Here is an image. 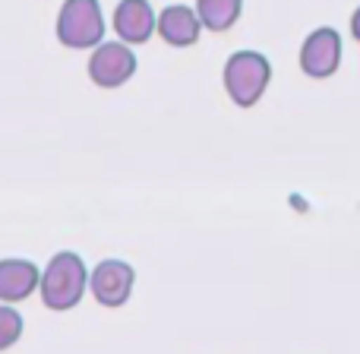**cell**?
<instances>
[{"instance_id":"obj_1","label":"cell","mask_w":360,"mask_h":354,"mask_svg":"<svg viewBox=\"0 0 360 354\" xmlns=\"http://www.w3.org/2000/svg\"><path fill=\"white\" fill-rule=\"evenodd\" d=\"M86 285H89V272H86L82 256L73 253V250H60L44 266L41 301L48 310H70V307H76L82 301Z\"/></svg>"},{"instance_id":"obj_2","label":"cell","mask_w":360,"mask_h":354,"mask_svg":"<svg viewBox=\"0 0 360 354\" xmlns=\"http://www.w3.org/2000/svg\"><path fill=\"white\" fill-rule=\"evenodd\" d=\"M272 80V63L259 51H237L224 63V92L237 108H253Z\"/></svg>"},{"instance_id":"obj_3","label":"cell","mask_w":360,"mask_h":354,"mask_svg":"<svg viewBox=\"0 0 360 354\" xmlns=\"http://www.w3.org/2000/svg\"><path fill=\"white\" fill-rule=\"evenodd\" d=\"M105 38V16L98 0H67L57 13V42L63 48L89 51Z\"/></svg>"},{"instance_id":"obj_4","label":"cell","mask_w":360,"mask_h":354,"mask_svg":"<svg viewBox=\"0 0 360 354\" xmlns=\"http://www.w3.org/2000/svg\"><path fill=\"white\" fill-rule=\"evenodd\" d=\"M136 73V54L127 42H101L89 57V80L101 89H117Z\"/></svg>"},{"instance_id":"obj_5","label":"cell","mask_w":360,"mask_h":354,"mask_svg":"<svg viewBox=\"0 0 360 354\" xmlns=\"http://www.w3.org/2000/svg\"><path fill=\"white\" fill-rule=\"evenodd\" d=\"M342 63V35L332 25L313 29L300 48V70L310 80H329Z\"/></svg>"},{"instance_id":"obj_6","label":"cell","mask_w":360,"mask_h":354,"mask_svg":"<svg viewBox=\"0 0 360 354\" xmlns=\"http://www.w3.org/2000/svg\"><path fill=\"white\" fill-rule=\"evenodd\" d=\"M133 282H136V272L124 260H101L89 275V288L101 307H124L133 294Z\"/></svg>"},{"instance_id":"obj_7","label":"cell","mask_w":360,"mask_h":354,"mask_svg":"<svg viewBox=\"0 0 360 354\" xmlns=\"http://www.w3.org/2000/svg\"><path fill=\"white\" fill-rule=\"evenodd\" d=\"M114 32L127 44H146L158 32V16L149 0H120L114 10Z\"/></svg>"},{"instance_id":"obj_8","label":"cell","mask_w":360,"mask_h":354,"mask_svg":"<svg viewBox=\"0 0 360 354\" xmlns=\"http://www.w3.org/2000/svg\"><path fill=\"white\" fill-rule=\"evenodd\" d=\"M35 288H41V272L32 260H0V301L4 304H19L25 301Z\"/></svg>"},{"instance_id":"obj_9","label":"cell","mask_w":360,"mask_h":354,"mask_svg":"<svg viewBox=\"0 0 360 354\" xmlns=\"http://www.w3.org/2000/svg\"><path fill=\"white\" fill-rule=\"evenodd\" d=\"M202 19L196 10L184 4H171L158 13V35L171 44V48H190L199 42V32H202Z\"/></svg>"},{"instance_id":"obj_10","label":"cell","mask_w":360,"mask_h":354,"mask_svg":"<svg viewBox=\"0 0 360 354\" xmlns=\"http://www.w3.org/2000/svg\"><path fill=\"white\" fill-rule=\"evenodd\" d=\"M240 10H243V0H196L199 19L212 32H228L240 19Z\"/></svg>"},{"instance_id":"obj_11","label":"cell","mask_w":360,"mask_h":354,"mask_svg":"<svg viewBox=\"0 0 360 354\" xmlns=\"http://www.w3.org/2000/svg\"><path fill=\"white\" fill-rule=\"evenodd\" d=\"M19 336H22V317H19V310L16 307H0V351L16 345Z\"/></svg>"},{"instance_id":"obj_12","label":"cell","mask_w":360,"mask_h":354,"mask_svg":"<svg viewBox=\"0 0 360 354\" xmlns=\"http://www.w3.org/2000/svg\"><path fill=\"white\" fill-rule=\"evenodd\" d=\"M351 35H354L357 42H360V6L354 10V16H351Z\"/></svg>"}]
</instances>
